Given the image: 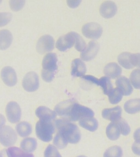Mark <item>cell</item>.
<instances>
[{"mask_svg": "<svg viewBox=\"0 0 140 157\" xmlns=\"http://www.w3.org/2000/svg\"><path fill=\"white\" fill-rule=\"evenodd\" d=\"M17 135L10 126H4L0 130V143L6 147L14 145L17 142Z\"/></svg>", "mask_w": 140, "mask_h": 157, "instance_id": "obj_5", "label": "cell"}, {"mask_svg": "<svg viewBox=\"0 0 140 157\" xmlns=\"http://www.w3.org/2000/svg\"><path fill=\"white\" fill-rule=\"evenodd\" d=\"M116 122L119 125L120 132L123 136H127L130 133L131 128L125 120L121 118Z\"/></svg>", "mask_w": 140, "mask_h": 157, "instance_id": "obj_32", "label": "cell"}, {"mask_svg": "<svg viewBox=\"0 0 140 157\" xmlns=\"http://www.w3.org/2000/svg\"><path fill=\"white\" fill-rule=\"evenodd\" d=\"M1 2H2V1H0V4H1Z\"/></svg>", "mask_w": 140, "mask_h": 157, "instance_id": "obj_45", "label": "cell"}, {"mask_svg": "<svg viewBox=\"0 0 140 157\" xmlns=\"http://www.w3.org/2000/svg\"><path fill=\"white\" fill-rule=\"evenodd\" d=\"M77 157H87L85 156H84V155H80V156H78Z\"/></svg>", "mask_w": 140, "mask_h": 157, "instance_id": "obj_44", "label": "cell"}, {"mask_svg": "<svg viewBox=\"0 0 140 157\" xmlns=\"http://www.w3.org/2000/svg\"><path fill=\"white\" fill-rule=\"evenodd\" d=\"M36 115L41 121H51L56 117L55 112L45 106H40L36 109Z\"/></svg>", "mask_w": 140, "mask_h": 157, "instance_id": "obj_15", "label": "cell"}, {"mask_svg": "<svg viewBox=\"0 0 140 157\" xmlns=\"http://www.w3.org/2000/svg\"><path fill=\"white\" fill-rule=\"evenodd\" d=\"M124 109L126 112L134 114L140 112V99H130L125 103Z\"/></svg>", "mask_w": 140, "mask_h": 157, "instance_id": "obj_22", "label": "cell"}, {"mask_svg": "<svg viewBox=\"0 0 140 157\" xmlns=\"http://www.w3.org/2000/svg\"><path fill=\"white\" fill-rule=\"evenodd\" d=\"M6 113L7 119L12 123L19 122L21 117V110L19 105L16 102L8 103L6 107Z\"/></svg>", "mask_w": 140, "mask_h": 157, "instance_id": "obj_6", "label": "cell"}, {"mask_svg": "<svg viewBox=\"0 0 140 157\" xmlns=\"http://www.w3.org/2000/svg\"><path fill=\"white\" fill-rule=\"evenodd\" d=\"M36 133L39 139L43 142H49L52 138L55 128L51 121H40L36 125Z\"/></svg>", "mask_w": 140, "mask_h": 157, "instance_id": "obj_3", "label": "cell"}, {"mask_svg": "<svg viewBox=\"0 0 140 157\" xmlns=\"http://www.w3.org/2000/svg\"><path fill=\"white\" fill-rule=\"evenodd\" d=\"M22 85L25 90L28 92L37 90L39 86L38 75L34 72H28L23 78Z\"/></svg>", "mask_w": 140, "mask_h": 157, "instance_id": "obj_7", "label": "cell"}, {"mask_svg": "<svg viewBox=\"0 0 140 157\" xmlns=\"http://www.w3.org/2000/svg\"><path fill=\"white\" fill-rule=\"evenodd\" d=\"M99 49L98 43L94 41H90L87 48L81 53V58L84 61H90L95 57Z\"/></svg>", "mask_w": 140, "mask_h": 157, "instance_id": "obj_12", "label": "cell"}, {"mask_svg": "<svg viewBox=\"0 0 140 157\" xmlns=\"http://www.w3.org/2000/svg\"><path fill=\"white\" fill-rule=\"evenodd\" d=\"M122 68L117 63H110L106 65L104 68V73L109 78L114 79L121 74Z\"/></svg>", "mask_w": 140, "mask_h": 157, "instance_id": "obj_18", "label": "cell"}, {"mask_svg": "<svg viewBox=\"0 0 140 157\" xmlns=\"http://www.w3.org/2000/svg\"><path fill=\"white\" fill-rule=\"evenodd\" d=\"M37 147V140L34 138L27 137L23 139L21 142V148L27 153L34 151L36 149Z\"/></svg>", "mask_w": 140, "mask_h": 157, "instance_id": "obj_26", "label": "cell"}, {"mask_svg": "<svg viewBox=\"0 0 140 157\" xmlns=\"http://www.w3.org/2000/svg\"><path fill=\"white\" fill-rule=\"evenodd\" d=\"M94 115L91 109L74 101L71 106L68 118L71 121H80L85 118L93 117Z\"/></svg>", "mask_w": 140, "mask_h": 157, "instance_id": "obj_4", "label": "cell"}, {"mask_svg": "<svg viewBox=\"0 0 140 157\" xmlns=\"http://www.w3.org/2000/svg\"><path fill=\"white\" fill-rule=\"evenodd\" d=\"M123 93L119 88H113L108 94L109 100L111 104H115L120 102L123 97Z\"/></svg>", "mask_w": 140, "mask_h": 157, "instance_id": "obj_28", "label": "cell"}, {"mask_svg": "<svg viewBox=\"0 0 140 157\" xmlns=\"http://www.w3.org/2000/svg\"><path fill=\"white\" fill-rule=\"evenodd\" d=\"M55 41L51 36H43L39 39L37 43V49L40 54L49 52L53 49Z\"/></svg>", "mask_w": 140, "mask_h": 157, "instance_id": "obj_10", "label": "cell"}, {"mask_svg": "<svg viewBox=\"0 0 140 157\" xmlns=\"http://www.w3.org/2000/svg\"><path fill=\"white\" fill-rule=\"evenodd\" d=\"M6 122V119L4 116L0 113V130L4 126Z\"/></svg>", "mask_w": 140, "mask_h": 157, "instance_id": "obj_43", "label": "cell"}, {"mask_svg": "<svg viewBox=\"0 0 140 157\" xmlns=\"http://www.w3.org/2000/svg\"><path fill=\"white\" fill-rule=\"evenodd\" d=\"M122 113V109L121 107L117 106L104 109L102 111V116L104 119L114 122L121 118Z\"/></svg>", "mask_w": 140, "mask_h": 157, "instance_id": "obj_14", "label": "cell"}, {"mask_svg": "<svg viewBox=\"0 0 140 157\" xmlns=\"http://www.w3.org/2000/svg\"><path fill=\"white\" fill-rule=\"evenodd\" d=\"M122 149L118 146H114L107 149L104 154V157H122Z\"/></svg>", "mask_w": 140, "mask_h": 157, "instance_id": "obj_30", "label": "cell"}, {"mask_svg": "<svg viewBox=\"0 0 140 157\" xmlns=\"http://www.w3.org/2000/svg\"><path fill=\"white\" fill-rule=\"evenodd\" d=\"M1 77L5 84L9 86H13L17 83V76L15 71L10 66H6L2 69Z\"/></svg>", "mask_w": 140, "mask_h": 157, "instance_id": "obj_11", "label": "cell"}, {"mask_svg": "<svg viewBox=\"0 0 140 157\" xmlns=\"http://www.w3.org/2000/svg\"><path fill=\"white\" fill-rule=\"evenodd\" d=\"M80 1H67L68 4L70 7L72 8L77 7L80 3Z\"/></svg>", "mask_w": 140, "mask_h": 157, "instance_id": "obj_41", "label": "cell"}, {"mask_svg": "<svg viewBox=\"0 0 140 157\" xmlns=\"http://www.w3.org/2000/svg\"><path fill=\"white\" fill-rule=\"evenodd\" d=\"M71 75L73 77H83L86 72L85 64L80 59L74 60L71 64Z\"/></svg>", "mask_w": 140, "mask_h": 157, "instance_id": "obj_17", "label": "cell"}, {"mask_svg": "<svg viewBox=\"0 0 140 157\" xmlns=\"http://www.w3.org/2000/svg\"><path fill=\"white\" fill-rule=\"evenodd\" d=\"M44 157H62L57 150V148L53 145L48 146L45 152Z\"/></svg>", "mask_w": 140, "mask_h": 157, "instance_id": "obj_33", "label": "cell"}, {"mask_svg": "<svg viewBox=\"0 0 140 157\" xmlns=\"http://www.w3.org/2000/svg\"><path fill=\"white\" fill-rule=\"evenodd\" d=\"M12 18V15L9 12H0V27L8 24Z\"/></svg>", "mask_w": 140, "mask_h": 157, "instance_id": "obj_36", "label": "cell"}, {"mask_svg": "<svg viewBox=\"0 0 140 157\" xmlns=\"http://www.w3.org/2000/svg\"><path fill=\"white\" fill-rule=\"evenodd\" d=\"M102 87L103 92L106 95H108L113 89V85L109 77H103L99 79V85Z\"/></svg>", "mask_w": 140, "mask_h": 157, "instance_id": "obj_29", "label": "cell"}, {"mask_svg": "<svg viewBox=\"0 0 140 157\" xmlns=\"http://www.w3.org/2000/svg\"><path fill=\"white\" fill-rule=\"evenodd\" d=\"M79 124L83 128L91 132L96 130L98 126V121L93 117L85 118L80 120Z\"/></svg>", "mask_w": 140, "mask_h": 157, "instance_id": "obj_23", "label": "cell"}, {"mask_svg": "<svg viewBox=\"0 0 140 157\" xmlns=\"http://www.w3.org/2000/svg\"><path fill=\"white\" fill-rule=\"evenodd\" d=\"M117 11L116 5L111 1H106L103 2L100 7V13L103 17L110 18L115 15Z\"/></svg>", "mask_w": 140, "mask_h": 157, "instance_id": "obj_13", "label": "cell"}, {"mask_svg": "<svg viewBox=\"0 0 140 157\" xmlns=\"http://www.w3.org/2000/svg\"><path fill=\"white\" fill-rule=\"evenodd\" d=\"M25 1L13 0L10 1V6L14 11H18L21 9L24 6Z\"/></svg>", "mask_w": 140, "mask_h": 157, "instance_id": "obj_37", "label": "cell"}, {"mask_svg": "<svg viewBox=\"0 0 140 157\" xmlns=\"http://www.w3.org/2000/svg\"><path fill=\"white\" fill-rule=\"evenodd\" d=\"M16 130L18 134L21 137H26L31 133V125L26 121H22L17 124Z\"/></svg>", "mask_w": 140, "mask_h": 157, "instance_id": "obj_24", "label": "cell"}, {"mask_svg": "<svg viewBox=\"0 0 140 157\" xmlns=\"http://www.w3.org/2000/svg\"><path fill=\"white\" fill-rule=\"evenodd\" d=\"M131 149L134 154L140 156V140L135 141L133 144Z\"/></svg>", "mask_w": 140, "mask_h": 157, "instance_id": "obj_39", "label": "cell"}, {"mask_svg": "<svg viewBox=\"0 0 140 157\" xmlns=\"http://www.w3.org/2000/svg\"><path fill=\"white\" fill-rule=\"evenodd\" d=\"M82 78L86 80V81L91 82V83H94L95 84L99 86V79L95 78V77H93V76L87 75L83 76Z\"/></svg>", "mask_w": 140, "mask_h": 157, "instance_id": "obj_40", "label": "cell"}, {"mask_svg": "<svg viewBox=\"0 0 140 157\" xmlns=\"http://www.w3.org/2000/svg\"><path fill=\"white\" fill-rule=\"evenodd\" d=\"M115 84L125 96H129L132 93L133 89L128 78L124 76L119 77L115 81Z\"/></svg>", "mask_w": 140, "mask_h": 157, "instance_id": "obj_16", "label": "cell"}, {"mask_svg": "<svg viewBox=\"0 0 140 157\" xmlns=\"http://www.w3.org/2000/svg\"><path fill=\"white\" fill-rule=\"evenodd\" d=\"M106 134L108 138L111 140H115L120 137V129L116 121L109 124L106 128Z\"/></svg>", "mask_w": 140, "mask_h": 157, "instance_id": "obj_21", "label": "cell"}, {"mask_svg": "<svg viewBox=\"0 0 140 157\" xmlns=\"http://www.w3.org/2000/svg\"><path fill=\"white\" fill-rule=\"evenodd\" d=\"M131 54L128 52L122 53L118 58V61L120 64L124 68L130 69L133 68L134 66L130 61V55Z\"/></svg>", "mask_w": 140, "mask_h": 157, "instance_id": "obj_27", "label": "cell"}, {"mask_svg": "<svg viewBox=\"0 0 140 157\" xmlns=\"http://www.w3.org/2000/svg\"><path fill=\"white\" fill-rule=\"evenodd\" d=\"M130 79L134 88L135 89H140V69L134 70L130 75Z\"/></svg>", "mask_w": 140, "mask_h": 157, "instance_id": "obj_31", "label": "cell"}, {"mask_svg": "<svg viewBox=\"0 0 140 157\" xmlns=\"http://www.w3.org/2000/svg\"><path fill=\"white\" fill-rule=\"evenodd\" d=\"M54 144L59 148H63L67 146L68 142L60 134H56L54 138Z\"/></svg>", "mask_w": 140, "mask_h": 157, "instance_id": "obj_35", "label": "cell"}, {"mask_svg": "<svg viewBox=\"0 0 140 157\" xmlns=\"http://www.w3.org/2000/svg\"><path fill=\"white\" fill-rule=\"evenodd\" d=\"M7 157H34L33 154L27 153L17 147H10L6 150Z\"/></svg>", "mask_w": 140, "mask_h": 157, "instance_id": "obj_25", "label": "cell"}, {"mask_svg": "<svg viewBox=\"0 0 140 157\" xmlns=\"http://www.w3.org/2000/svg\"><path fill=\"white\" fill-rule=\"evenodd\" d=\"M74 102V101L73 100H68L59 103L55 108L56 113L60 116L68 117L70 109Z\"/></svg>", "mask_w": 140, "mask_h": 157, "instance_id": "obj_20", "label": "cell"}, {"mask_svg": "<svg viewBox=\"0 0 140 157\" xmlns=\"http://www.w3.org/2000/svg\"><path fill=\"white\" fill-rule=\"evenodd\" d=\"M75 36L76 40L75 48L78 51H83L86 48L85 42L82 37L77 33H75Z\"/></svg>", "mask_w": 140, "mask_h": 157, "instance_id": "obj_34", "label": "cell"}, {"mask_svg": "<svg viewBox=\"0 0 140 157\" xmlns=\"http://www.w3.org/2000/svg\"><path fill=\"white\" fill-rule=\"evenodd\" d=\"M75 32H71L60 37L56 43V47L61 51L71 48L76 44Z\"/></svg>", "mask_w": 140, "mask_h": 157, "instance_id": "obj_9", "label": "cell"}, {"mask_svg": "<svg viewBox=\"0 0 140 157\" xmlns=\"http://www.w3.org/2000/svg\"><path fill=\"white\" fill-rule=\"evenodd\" d=\"M134 138L136 141L140 140V128L136 130L134 133Z\"/></svg>", "mask_w": 140, "mask_h": 157, "instance_id": "obj_42", "label": "cell"}, {"mask_svg": "<svg viewBox=\"0 0 140 157\" xmlns=\"http://www.w3.org/2000/svg\"><path fill=\"white\" fill-rule=\"evenodd\" d=\"M12 35L7 29L0 31V50H4L8 48L12 44Z\"/></svg>", "mask_w": 140, "mask_h": 157, "instance_id": "obj_19", "label": "cell"}, {"mask_svg": "<svg viewBox=\"0 0 140 157\" xmlns=\"http://www.w3.org/2000/svg\"><path fill=\"white\" fill-rule=\"evenodd\" d=\"M58 133L68 143H78L81 139V134L77 125L65 119H58L55 121Z\"/></svg>", "mask_w": 140, "mask_h": 157, "instance_id": "obj_1", "label": "cell"}, {"mask_svg": "<svg viewBox=\"0 0 140 157\" xmlns=\"http://www.w3.org/2000/svg\"><path fill=\"white\" fill-rule=\"evenodd\" d=\"M57 56L56 54H47L42 61V77L45 82H51L54 78L57 69Z\"/></svg>", "mask_w": 140, "mask_h": 157, "instance_id": "obj_2", "label": "cell"}, {"mask_svg": "<svg viewBox=\"0 0 140 157\" xmlns=\"http://www.w3.org/2000/svg\"><path fill=\"white\" fill-rule=\"evenodd\" d=\"M130 61L133 66L140 67V53L131 54Z\"/></svg>", "mask_w": 140, "mask_h": 157, "instance_id": "obj_38", "label": "cell"}, {"mask_svg": "<svg viewBox=\"0 0 140 157\" xmlns=\"http://www.w3.org/2000/svg\"><path fill=\"white\" fill-rule=\"evenodd\" d=\"M82 33L86 37L95 39L100 37L103 33V29L98 23H89L83 26Z\"/></svg>", "mask_w": 140, "mask_h": 157, "instance_id": "obj_8", "label": "cell"}]
</instances>
